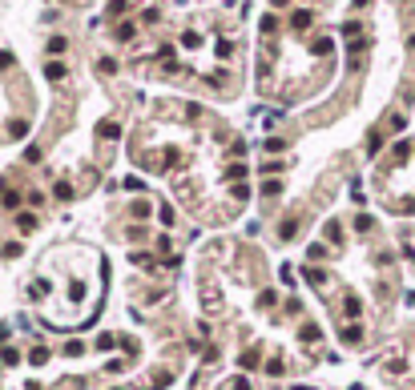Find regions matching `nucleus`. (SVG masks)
I'll return each instance as SVG.
<instances>
[{
	"label": "nucleus",
	"mask_w": 415,
	"mask_h": 390,
	"mask_svg": "<svg viewBox=\"0 0 415 390\" xmlns=\"http://www.w3.org/2000/svg\"><path fill=\"white\" fill-rule=\"evenodd\" d=\"M125 189H129V193H141V189H145V181H141V177H129Z\"/></svg>",
	"instance_id": "obj_6"
},
{
	"label": "nucleus",
	"mask_w": 415,
	"mask_h": 390,
	"mask_svg": "<svg viewBox=\"0 0 415 390\" xmlns=\"http://www.w3.org/2000/svg\"><path fill=\"white\" fill-rule=\"evenodd\" d=\"M16 225L28 233V229H37V217H33V214H20V217H16Z\"/></svg>",
	"instance_id": "obj_4"
},
{
	"label": "nucleus",
	"mask_w": 415,
	"mask_h": 390,
	"mask_svg": "<svg viewBox=\"0 0 415 390\" xmlns=\"http://www.w3.org/2000/svg\"><path fill=\"white\" fill-rule=\"evenodd\" d=\"M383 205L395 217H415V137L391 145L383 169Z\"/></svg>",
	"instance_id": "obj_1"
},
{
	"label": "nucleus",
	"mask_w": 415,
	"mask_h": 390,
	"mask_svg": "<svg viewBox=\"0 0 415 390\" xmlns=\"http://www.w3.org/2000/svg\"><path fill=\"white\" fill-rule=\"evenodd\" d=\"M117 37H121V41H129V37H133V24H129V20H125V24H117Z\"/></svg>",
	"instance_id": "obj_7"
},
{
	"label": "nucleus",
	"mask_w": 415,
	"mask_h": 390,
	"mask_svg": "<svg viewBox=\"0 0 415 390\" xmlns=\"http://www.w3.org/2000/svg\"><path fill=\"white\" fill-rule=\"evenodd\" d=\"M290 24H294V28H307V24H311V12H294Z\"/></svg>",
	"instance_id": "obj_5"
},
{
	"label": "nucleus",
	"mask_w": 415,
	"mask_h": 390,
	"mask_svg": "<svg viewBox=\"0 0 415 390\" xmlns=\"http://www.w3.org/2000/svg\"><path fill=\"white\" fill-rule=\"evenodd\" d=\"M16 201H20V197H16L12 189H0V205H4V209H16Z\"/></svg>",
	"instance_id": "obj_2"
},
{
	"label": "nucleus",
	"mask_w": 415,
	"mask_h": 390,
	"mask_svg": "<svg viewBox=\"0 0 415 390\" xmlns=\"http://www.w3.org/2000/svg\"><path fill=\"white\" fill-rule=\"evenodd\" d=\"M45 77H49V81H61V77H65V65H56V61H52V65L45 69Z\"/></svg>",
	"instance_id": "obj_3"
},
{
	"label": "nucleus",
	"mask_w": 415,
	"mask_h": 390,
	"mask_svg": "<svg viewBox=\"0 0 415 390\" xmlns=\"http://www.w3.org/2000/svg\"><path fill=\"white\" fill-rule=\"evenodd\" d=\"M101 133H105V137H121V129H117L113 121H105V125H101Z\"/></svg>",
	"instance_id": "obj_9"
},
{
	"label": "nucleus",
	"mask_w": 415,
	"mask_h": 390,
	"mask_svg": "<svg viewBox=\"0 0 415 390\" xmlns=\"http://www.w3.org/2000/svg\"><path fill=\"white\" fill-rule=\"evenodd\" d=\"M157 217H161V221L169 225V221H173V205H161V209H157Z\"/></svg>",
	"instance_id": "obj_8"
},
{
	"label": "nucleus",
	"mask_w": 415,
	"mask_h": 390,
	"mask_svg": "<svg viewBox=\"0 0 415 390\" xmlns=\"http://www.w3.org/2000/svg\"><path fill=\"white\" fill-rule=\"evenodd\" d=\"M113 342H117V338H113V334H101V338H97V350H109V346H113Z\"/></svg>",
	"instance_id": "obj_10"
}]
</instances>
